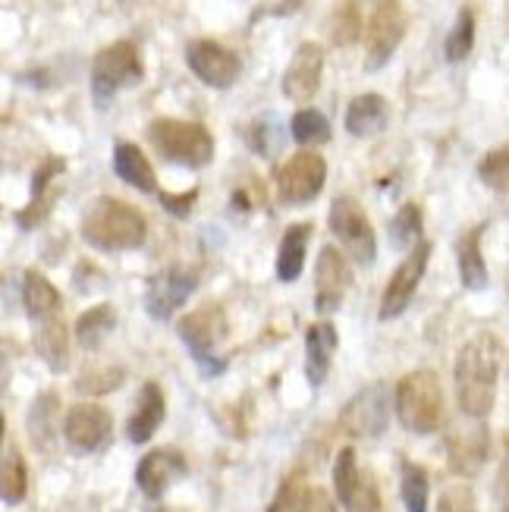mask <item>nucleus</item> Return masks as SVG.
I'll return each mask as SVG.
<instances>
[{
  "label": "nucleus",
  "instance_id": "nucleus-36",
  "mask_svg": "<svg viewBox=\"0 0 509 512\" xmlns=\"http://www.w3.org/2000/svg\"><path fill=\"white\" fill-rule=\"evenodd\" d=\"M481 183L494 189V192H509V145H500L488 151L478 164Z\"/></svg>",
  "mask_w": 509,
  "mask_h": 512
},
{
  "label": "nucleus",
  "instance_id": "nucleus-12",
  "mask_svg": "<svg viewBox=\"0 0 509 512\" xmlns=\"http://www.w3.org/2000/svg\"><path fill=\"white\" fill-rule=\"evenodd\" d=\"M195 283L198 277L189 267H180V264L164 267V271L154 274L145 286V311L154 321H167L176 308L186 305Z\"/></svg>",
  "mask_w": 509,
  "mask_h": 512
},
{
  "label": "nucleus",
  "instance_id": "nucleus-40",
  "mask_svg": "<svg viewBox=\"0 0 509 512\" xmlns=\"http://www.w3.org/2000/svg\"><path fill=\"white\" fill-rule=\"evenodd\" d=\"M123 384V371L120 368H110V365H95V368H88L79 381H76V387L82 390V393H107V390H114V387H120Z\"/></svg>",
  "mask_w": 509,
  "mask_h": 512
},
{
  "label": "nucleus",
  "instance_id": "nucleus-46",
  "mask_svg": "<svg viewBox=\"0 0 509 512\" xmlns=\"http://www.w3.org/2000/svg\"><path fill=\"white\" fill-rule=\"evenodd\" d=\"M154 512H176V509H154Z\"/></svg>",
  "mask_w": 509,
  "mask_h": 512
},
{
  "label": "nucleus",
  "instance_id": "nucleus-1",
  "mask_svg": "<svg viewBox=\"0 0 509 512\" xmlns=\"http://www.w3.org/2000/svg\"><path fill=\"white\" fill-rule=\"evenodd\" d=\"M500 343L494 333H478L456 355V399L462 415L488 418L497 396Z\"/></svg>",
  "mask_w": 509,
  "mask_h": 512
},
{
  "label": "nucleus",
  "instance_id": "nucleus-37",
  "mask_svg": "<svg viewBox=\"0 0 509 512\" xmlns=\"http://www.w3.org/2000/svg\"><path fill=\"white\" fill-rule=\"evenodd\" d=\"M308 509H312V491L305 487L302 475H290L280 484L268 512H308Z\"/></svg>",
  "mask_w": 509,
  "mask_h": 512
},
{
  "label": "nucleus",
  "instance_id": "nucleus-45",
  "mask_svg": "<svg viewBox=\"0 0 509 512\" xmlns=\"http://www.w3.org/2000/svg\"><path fill=\"white\" fill-rule=\"evenodd\" d=\"M308 512H337V506H334V500H330V497L321 491V487H318V491H312V509H308Z\"/></svg>",
  "mask_w": 509,
  "mask_h": 512
},
{
  "label": "nucleus",
  "instance_id": "nucleus-2",
  "mask_svg": "<svg viewBox=\"0 0 509 512\" xmlns=\"http://www.w3.org/2000/svg\"><path fill=\"white\" fill-rule=\"evenodd\" d=\"M148 224L142 211L120 202V198L101 195L82 211V236L88 246L101 252H129L145 242Z\"/></svg>",
  "mask_w": 509,
  "mask_h": 512
},
{
  "label": "nucleus",
  "instance_id": "nucleus-44",
  "mask_svg": "<svg viewBox=\"0 0 509 512\" xmlns=\"http://www.w3.org/2000/svg\"><path fill=\"white\" fill-rule=\"evenodd\" d=\"M497 494H500V503L503 509L509 512V450H506V459L500 465V475H497Z\"/></svg>",
  "mask_w": 509,
  "mask_h": 512
},
{
  "label": "nucleus",
  "instance_id": "nucleus-6",
  "mask_svg": "<svg viewBox=\"0 0 509 512\" xmlns=\"http://www.w3.org/2000/svg\"><path fill=\"white\" fill-rule=\"evenodd\" d=\"M145 66L139 48L132 41H114L92 60V95L98 104H107L123 88L142 82Z\"/></svg>",
  "mask_w": 509,
  "mask_h": 512
},
{
  "label": "nucleus",
  "instance_id": "nucleus-11",
  "mask_svg": "<svg viewBox=\"0 0 509 512\" xmlns=\"http://www.w3.org/2000/svg\"><path fill=\"white\" fill-rule=\"evenodd\" d=\"M186 63H189V70L211 88H230L242 73V60L230 48H224V44H217L211 38L189 41Z\"/></svg>",
  "mask_w": 509,
  "mask_h": 512
},
{
  "label": "nucleus",
  "instance_id": "nucleus-24",
  "mask_svg": "<svg viewBox=\"0 0 509 512\" xmlns=\"http://www.w3.org/2000/svg\"><path fill=\"white\" fill-rule=\"evenodd\" d=\"M35 349L51 371H63L70 362V333H66L60 311L44 321H35Z\"/></svg>",
  "mask_w": 509,
  "mask_h": 512
},
{
  "label": "nucleus",
  "instance_id": "nucleus-4",
  "mask_svg": "<svg viewBox=\"0 0 509 512\" xmlns=\"http://www.w3.org/2000/svg\"><path fill=\"white\" fill-rule=\"evenodd\" d=\"M148 142L164 161L189 170H202L214 158V139L202 123L161 117L148 126Z\"/></svg>",
  "mask_w": 509,
  "mask_h": 512
},
{
  "label": "nucleus",
  "instance_id": "nucleus-20",
  "mask_svg": "<svg viewBox=\"0 0 509 512\" xmlns=\"http://www.w3.org/2000/svg\"><path fill=\"white\" fill-rule=\"evenodd\" d=\"M60 173H66V161L63 158H48V161H41V167L35 170V180H32V202L29 208H22L16 214V224L22 230H32L38 227L44 217H48L51 211V202H54V195L48 192L51 189V180H57Z\"/></svg>",
  "mask_w": 509,
  "mask_h": 512
},
{
  "label": "nucleus",
  "instance_id": "nucleus-10",
  "mask_svg": "<svg viewBox=\"0 0 509 512\" xmlns=\"http://www.w3.org/2000/svg\"><path fill=\"white\" fill-rule=\"evenodd\" d=\"M390 421V393L384 384H371L356 393L340 412V428L352 437H378Z\"/></svg>",
  "mask_w": 509,
  "mask_h": 512
},
{
  "label": "nucleus",
  "instance_id": "nucleus-41",
  "mask_svg": "<svg viewBox=\"0 0 509 512\" xmlns=\"http://www.w3.org/2000/svg\"><path fill=\"white\" fill-rule=\"evenodd\" d=\"M343 506H346V512H384L381 494H378V484H374L371 478H365V475H362L359 487L352 491V497H349Z\"/></svg>",
  "mask_w": 509,
  "mask_h": 512
},
{
  "label": "nucleus",
  "instance_id": "nucleus-38",
  "mask_svg": "<svg viewBox=\"0 0 509 512\" xmlns=\"http://www.w3.org/2000/svg\"><path fill=\"white\" fill-rule=\"evenodd\" d=\"M359 29H362V19H359V10L352 0H340L334 16H330V38H334L337 48L343 44H352L359 38Z\"/></svg>",
  "mask_w": 509,
  "mask_h": 512
},
{
  "label": "nucleus",
  "instance_id": "nucleus-34",
  "mask_svg": "<svg viewBox=\"0 0 509 512\" xmlns=\"http://www.w3.org/2000/svg\"><path fill=\"white\" fill-rule=\"evenodd\" d=\"M400 491H403L406 512H428V475H425L422 465L403 462V481H400Z\"/></svg>",
  "mask_w": 509,
  "mask_h": 512
},
{
  "label": "nucleus",
  "instance_id": "nucleus-33",
  "mask_svg": "<svg viewBox=\"0 0 509 512\" xmlns=\"http://www.w3.org/2000/svg\"><path fill=\"white\" fill-rule=\"evenodd\" d=\"M390 239L393 246H418L422 242V208L418 205H403L400 211H396V217L390 220Z\"/></svg>",
  "mask_w": 509,
  "mask_h": 512
},
{
  "label": "nucleus",
  "instance_id": "nucleus-22",
  "mask_svg": "<svg viewBox=\"0 0 509 512\" xmlns=\"http://www.w3.org/2000/svg\"><path fill=\"white\" fill-rule=\"evenodd\" d=\"M387 117H390V107L381 95H359L352 98L349 107H346V129L349 136L356 139H368V136H378V132L387 126Z\"/></svg>",
  "mask_w": 509,
  "mask_h": 512
},
{
  "label": "nucleus",
  "instance_id": "nucleus-29",
  "mask_svg": "<svg viewBox=\"0 0 509 512\" xmlns=\"http://www.w3.org/2000/svg\"><path fill=\"white\" fill-rule=\"evenodd\" d=\"M29 491V472L26 462H22L19 450L10 440H4V459H0V494H4L7 506H16L26 500Z\"/></svg>",
  "mask_w": 509,
  "mask_h": 512
},
{
  "label": "nucleus",
  "instance_id": "nucleus-42",
  "mask_svg": "<svg viewBox=\"0 0 509 512\" xmlns=\"http://www.w3.org/2000/svg\"><path fill=\"white\" fill-rule=\"evenodd\" d=\"M437 512H478L475 509V494L469 491L466 484H453L444 491V497H440Z\"/></svg>",
  "mask_w": 509,
  "mask_h": 512
},
{
  "label": "nucleus",
  "instance_id": "nucleus-5",
  "mask_svg": "<svg viewBox=\"0 0 509 512\" xmlns=\"http://www.w3.org/2000/svg\"><path fill=\"white\" fill-rule=\"evenodd\" d=\"M180 340L186 343V349L192 352V359L202 365L205 374H220L227 368V359H217L214 349L220 346V340L227 337V315L217 302H208L202 308H195L192 315H186L176 327Z\"/></svg>",
  "mask_w": 509,
  "mask_h": 512
},
{
  "label": "nucleus",
  "instance_id": "nucleus-31",
  "mask_svg": "<svg viewBox=\"0 0 509 512\" xmlns=\"http://www.w3.org/2000/svg\"><path fill=\"white\" fill-rule=\"evenodd\" d=\"M475 48V10L462 7L456 16V26L450 29L447 41H444V54L450 63H462Z\"/></svg>",
  "mask_w": 509,
  "mask_h": 512
},
{
  "label": "nucleus",
  "instance_id": "nucleus-35",
  "mask_svg": "<svg viewBox=\"0 0 509 512\" xmlns=\"http://www.w3.org/2000/svg\"><path fill=\"white\" fill-rule=\"evenodd\" d=\"M249 145L252 151H258L261 158H274L283 145V132H280V123L274 114H261L252 126H249Z\"/></svg>",
  "mask_w": 509,
  "mask_h": 512
},
{
  "label": "nucleus",
  "instance_id": "nucleus-3",
  "mask_svg": "<svg viewBox=\"0 0 509 512\" xmlns=\"http://www.w3.org/2000/svg\"><path fill=\"white\" fill-rule=\"evenodd\" d=\"M396 418L412 434H434L444 421V387L428 368L409 371L396 384Z\"/></svg>",
  "mask_w": 509,
  "mask_h": 512
},
{
  "label": "nucleus",
  "instance_id": "nucleus-21",
  "mask_svg": "<svg viewBox=\"0 0 509 512\" xmlns=\"http://www.w3.org/2000/svg\"><path fill=\"white\" fill-rule=\"evenodd\" d=\"M167 415V403H164V393L158 384H145L142 393H139V403H136V412H132L129 425H126V434L132 443H148L154 437V431L161 428V421Z\"/></svg>",
  "mask_w": 509,
  "mask_h": 512
},
{
  "label": "nucleus",
  "instance_id": "nucleus-15",
  "mask_svg": "<svg viewBox=\"0 0 509 512\" xmlns=\"http://www.w3.org/2000/svg\"><path fill=\"white\" fill-rule=\"evenodd\" d=\"M114 421L110 412L95 403H79L63 415V437L76 453H98L107 447Z\"/></svg>",
  "mask_w": 509,
  "mask_h": 512
},
{
  "label": "nucleus",
  "instance_id": "nucleus-39",
  "mask_svg": "<svg viewBox=\"0 0 509 512\" xmlns=\"http://www.w3.org/2000/svg\"><path fill=\"white\" fill-rule=\"evenodd\" d=\"M359 481H362V472H359L356 450L346 447V450H340L337 465H334V487H337L340 503H346V500L352 497V491H356V487H359Z\"/></svg>",
  "mask_w": 509,
  "mask_h": 512
},
{
  "label": "nucleus",
  "instance_id": "nucleus-27",
  "mask_svg": "<svg viewBox=\"0 0 509 512\" xmlns=\"http://www.w3.org/2000/svg\"><path fill=\"white\" fill-rule=\"evenodd\" d=\"M481 233H484V227L462 233L459 246H456L459 277H462V286H466V289H484V286H488V267H484V255H481Z\"/></svg>",
  "mask_w": 509,
  "mask_h": 512
},
{
  "label": "nucleus",
  "instance_id": "nucleus-30",
  "mask_svg": "<svg viewBox=\"0 0 509 512\" xmlns=\"http://www.w3.org/2000/svg\"><path fill=\"white\" fill-rule=\"evenodd\" d=\"M117 327V311L110 305H95L92 311H85V315L79 318L76 324V337L85 349L98 346L110 330Z\"/></svg>",
  "mask_w": 509,
  "mask_h": 512
},
{
  "label": "nucleus",
  "instance_id": "nucleus-28",
  "mask_svg": "<svg viewBox=\"0 0 509 512\" xmlns=\"http://www.w3.org/2000/svg\"><path fill=\"white\" fill-rule=\"evenodd\" d=\"M22 305H26L32 321H44L60 311V293L48 277H41L38 271H29L22 277Z\"/></svg>",
  "mask_w": 509,
  "mask_h": 512
},
{
  "label": "nucleus",
  "instance_id": "nucleus-13",
  "mask_svg": "<svg viewBox=\"0 0 509 512\" xmlns=\"http://www.w3.org/2000/svg\"><path fill=\"white\" fill-rule=\"evenodd\" d=\"M428 258H431V242H418V246L406 255V261L396 267L387 289H384V299H381V321H393L400 318L403 311L409 308L412 296L418 283L425 277V267H428Z\"/></svg>",
  "mask_w": 509,
  "mask_h": 512
},
{
  "label": "nucleus",
  "instance_id": "nucleus-25",
  "mask_svg": "<svg viewBox=\"0 0 509 512\" xmlns=\"http://www.w3.org/2000/svg\"><path fill=\"white\" fill-rule=\"evenodd\" d=\"M57 428H63L60 399H57V393H41L29 412V440L35 443V450L51 453L54 440H57Z\"/></svg>",
  "mask_w": 509,
  "mask_h": 512
},
{
  "label": "nucleus",
  "instance_id": "nucleus-17",
  "mask_svg": "<svg viewBox=\"0 0 509 512\" xmlns=\"http://www.w3.org/2000/svg\"><path fill=\"white\" fill-rule=\"evenodd\" d=\"M349 286H352V271L346 267L343 255L334 246L321 249L318 271H315V308H318V315L337 311Z\"/></svg>",
  "mask_w": 509,
  "mask_h": 512
},
{
  "label": "nucleus",
  "instance_id": "nucleus-7",
  "mask_svg": "<svg viewBox=\"0 0 509 512\" xmlns=\"http://www.w3.org/2000/svg\"><path fill=\"white\" fill-rule=\"evenodd\" d=\"M324 180H327V164L321 154L315 151L293 154L290 161L277 167V176H274L280 205L299 208V205L315 202L318 192L324 189Z\"/></svg>",
  "mask_w": 509,
  "mask_h": 512
},
{
  "label": "nucleus",
  "instance_id": "nucleus-18",
  "mask_svg": "<svg viewBox=\"0 0 509 512\" xmlns=\"http://www.w3.org/2000/svg\"><path fill=\"white\" fill-rule=\"evenodd\" d=\"M183 475H186V459L176 450H151L136 465V484H139V491L151 500H158L167 487Z\"/></svg>",
  "mask_w": 509,
  "mask_h": 512
},
{
  "label": "nucleus",
  "instance_id": "nucleus-19",
  "mask_svg": "<svg viewBox=\"0 0 509 512\" xmlns=\"http://www.w3.org/2000/svg\"><path fill=\"white\" fill-rule=\"evenodd\" d=\"M337 352V327L330 321H318L305 333V377L312 387H321L327 381L330 362Z\"/></svg>",
  "mask_w": 509,
  "mask_h": 512
},
{
  "label": "nucleus",
  "instance_id": "nucleus-8",
  "mask_svg": "<svg viewBox=\"0 0 509 512\" xmlns=\"http://www.w3.org/2000/svg\"><path fill=\"white\" fill-rule=\"evenodd\" d=\"M330 230L343 242V249L352 255L356 264H371L378 255V239L368 224V214L352 195H340L330 205Z\"/></svg>",
  "mask_w": 509,
  "mask_h": 512
},
{
  "label": "nucleus",
  "instance_id": "nucleus-14",
  "mask_svg": "<svg viewBox=\"0 0 509 512\" xmlns=\"http://www.w3.org/2000/svg\"><path fill=\"white\" fill-rule=\"evenodd\" d=\"M488 450L491 437L484 428V418L466 415V421H459L447 437V459L456 475H478L481 465L488 462Z\"/></svg>",
  "mask_w": 509,
  "mask_h": 512
},
{
  "label": "nucleus",
  "instance_id": "nucleus-16",
  "mask_svg": "<svg viewBox=\"0 0 509 512\" xmlns=\"http://www.w3.org/2000/svg\"><path fill=\"white\" fill-rule=\"evenodd\" d=\"M321 73H324V51L315 41H305L296 48L290 66L283 73V95L290 101H312L321 88Z\"/></svg>",
  "mask_w": 509,
  "mask_h": 512
},
{
  "label": "nucleus",
  "instance_id": "nucleus-9",
  "mask_svg": "<svg viewBox=\"0 0 509 512\" xmlns=\"http://www.w3.org/2000/svg\"><path fill=\"white\" fill-rule=\"evenodd\" d=\"M406 35V13L400 0H381L378 10L368 19V35H365V70L374 73L387 66V60L396 54L400 41Z\"/></svg>",
  "mask_w": 509,
  "mask_h": 512
},
{
  "label": "nucleus",
  "instance_id": "nucleus-26",
  "mask_svg": "<svg viewBox=\"0 0 509 512\" xmlns=\"http://www.w3.org/2000/svg\"><path fill=\"white\" fill-rule=\"evenodd\" d=\"M308 239H312V227L308 224H293L286 227L280 239V252H277V277L283 283L299 280L302 267H305V252H308Z\"/></svg>",
  "mask_w": 509,
  "mask_h": 512
},
{
  "label": "nucleus",
  "instance_id": "nucleus-32",
  "mask_svg": "<svg viewBox=\"0 0 509 512\" xmlns=\"http://www.w3.org/2000/svg\"><path fill=\"white\" fill-rule=\"evenodd\" d=\"M290 132L299 145H324L330 142V120L315 107H302L293 114Z\"/></svg>",
  "mask_w": 509,
  "mask_h": 512
},
{
  "label": "nucleus",
  "instance_id": "nucleus-23",
  "mask_svg": "<svg viewBox=\"0 0 509 512\" xmlns=\"http://www.w3.org/2000/svg\"><path fill=\"white\" fill-rule=\"evenodd\" d=\"M114 173L132 189L148 192V195L158 192V176H154V167L148 164V158L142 154L139 145H132V142L114 145Z\"/></svg>",
  "mask_w": 509,
  "mask_h": 512
},
{
  "label": "nucleus",
  "instance_id": "nucleus-43",
  "mask_svg": "<svg viewBox=\"0 0 509 512\" xmlns=\"http://www.w3.org/2000/svg\"><path fill=\"white\" fill-rule=\"evenodd\" d=\"M195 198H198V189H189L183 195H161V205L173 214V217H186L189 208L195 205Z\"/></svg>",
  "mask_w": 509,
  "mask_h": 512
}]
</instances>
